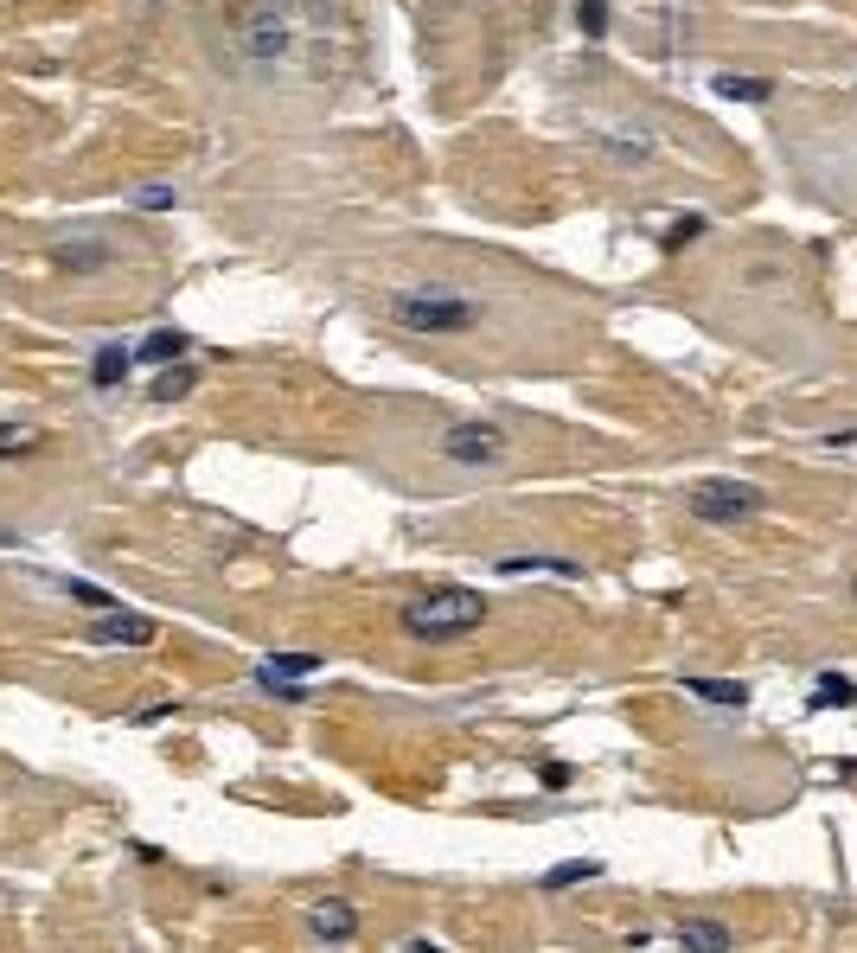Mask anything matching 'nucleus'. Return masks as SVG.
<instances>
[{
  "instance_id": "f257e3e1",
  "label": "nucleus",
  "mask_w": 857,
  "mask_h": 953,
  "mask_svg": "<svg viewBox=\"0 0 857 953\" xmlns=\"http://www.w3.org/2000/svg\"><path fill=\"white\" fill-rule=\"evenodd\" d=\"M384 321L397 334H423V339H448V334H474L486 321V301L474 288H455V282H410V288H390L384 294Z\"/></svg>"
},
{
  "instance_id": "f03ea898",
  "label": "nucleus",
  "mask_w": 857,
  "mask_h": 953,
  "mask_svg": "<svg viewBox=\"0 0 857 953\" xmlns=\"http://www.w3.org/2000/svg\"><path fill=\"white\" fill-rule=\"evenodd\" d=\"M480 620H486V602H480L474 589H461V582H442V589H428V595L397 608V627L410 640H423V647L468 640V634H480Z\"/></svg>"
},
{
  "instance_id": "7ed1b4c3",
  "label": "nucleus",
  "mask_w": 857,
  "mask_h": 953,
  "mask_svg": "<svg viewBox=\"0 0 857 953\" xmlns=\"http://www.w3.org/2000/svg\"><path fill=\"white\" fill-rule=\"evenodd\" d=\"M435 455L448 468H499V461H512V430L493 417H455L435 435Z\"/></svg>"
},
{
  "instance_id": "20e7f679",
  "label": "nucleus",
  "mask_w": 857,
  "mask_h": 953,
  "mask_svg": "<svg viewBox=\"0 0 857 953\" xmlns=\"http://www.w3.org/2000/svg\"><path fill=\"white\" fill-rule=\"evenodd\" d=\"M685 512H691L698 524H749V519L768 512V493L756 486V480L716 474V480H698V486L685 493Z\"/></svg>"
},
{
  "instance_id": "39448f33",
  "label": "nucleus",
  "mask_w": 857,
  "mask_h": 953,
  "mask_svg": "<svg viewBox=\"0 0 857 953\" xmlns=\"http://www.w3.org/2000/svg\"><path fill=\"white\" fill-rule=\"evenodd\" d=\"M238 46L256 58V64H276L294 51V0H256L238 26Z\"/></svg>"
},
{
  "instance_id": "423d86ee",
  "label": "nucleus",
  "mask_w": 857,
  "mask_h": 953,
  "mask_svg": "<svg viewBox=\"0 0 857 953\" xmlns=\"http://www.w3.org/2000/svg\"><path fill=\"white\" fill-rule=\"evenodd\" d=\"M51 256V269L58 276H102V269H116V238H102V231H71V238H58L46 250Z\"/></svg>"
},
{
  "instance_id": "0eeeda50",
  "label": "nucleus",
  "mask_w": 857,
  "mask_h": 953,
  "mask_svg": "<svg viewBox=\"0 0 857 953\" xmlns=\"http://www.w3.org/2000/svg\"><path fill=\"white\" fill-rule=\"evenodd\" d=\"M321 666H327L321 653H269V660L256 666V685H263L269 698H288V704H294V698H301V685H307Z\"/></svg>"
},
{
  "instance_id": "6e6552de",
  "label": "nucleus",
  "mask_w": 857,
  "mask_h": 953,
  "mask_svg": "<svg viewBox=\"0 0 857 953\" xmlns=\"http://www.w3.org/2000/svg\"><path fill=\"white\" fill-rule=\"evenodd\" d=\"M96 647H154L160 640V620L154 615H129V608H102V620H90Z\"/></svg>"
},
{
  "instance_id": "1a4fd4ad",
  "label": "nucleus",
  "mask_w": 857,
  "mask_h": 953,
  "mask_svg": "<svg viewBox=\"0 0 857 953\" xmlns=\"http://www.w3.org/2000/svg\"><path fill=\"white\" fill-rule=\"evenodd\" d=\"M307 934H314V941H352V934H359V908L339 903V896L314 903L307 908Z\"/></svg>"
},
{
  "instance_id": "9d476101",
  "label": "nucleus",
  "mask_w": 857,
  "mask_h": 953,
  "mask_svg": "<svg viewBox=\"0 0 857 953\" xmlns=\"http://www.w3.org/2000/svg\"><path fill=\"white\" fill-rule=\"evenodd\" d=\"M499 576H564V582H582V564L576 557H531V551H512L493 564Z\"/></svg>"
},
{
  "instance_id": "9b49d317",
  "label": "nucleus",
  "mask_w": 857,
  "mask_h": 953,
  "mask_svg": "<svg viewBox=\"0 0 857 953\" xmlns=\"http://www.w3.org/2000/svg\"><path fill=\"white\" fill-rule=\"evenodd\" d=\"M678 948L685 953H729L736 934L723 921H711V915H691V921H678Z\"/></svg>"
},
{
  "instance_id": "f8f14e48",
  "label": "nucleus",
  "mask_w": 857,
  "mask_h": 953,
  "mask_svg": "<svg viewBox=\"0 0 857 953\" xmlns=\"http://www.w3.org/2000/svg\"><path fill=\"white\" fill-rule=\"evenodd\" d=\"M685 698L716 704V711H743V704H749V685H743V678H685Z\"/></svg>"
},
{
  "instance_id": "ddd939ff",
  "label": "nucleus",
  "mask_w": 857,
  "mask_h": 953,
  "mask_svg": "<svg viewBox=\"0 0 857 953\" xmlns=\"http://www.w3.org/2000/svg\"><path fill=\"white\" fill-rule=\"evenodd\" d=\"M192 352V334H180V327H154V334L135 346V365H173V359H186Z\"/></svg>"
},
{
  "instance_id": "4468645a",
  "label": "nucleus",
  "mask_w": 857,
  "mask_h": 953,
  "mask_svg": "<svg viewBox=\"0 0 857 953\" xmlns=\"http://www.w3.org/2000/svg\"><path fill=\"white\" fill-rule=\"evenodd\" d=\"M46 448V430L39 423H20V417H0V461H26Z\"/></svg>"
},
{
  "instance_id": "2eb2a0df",
  "label": "nucleus",
  "mask_w": 857,
  "mask_h": 953,
  "mask_svg": "<svg viewBox=\"0 0 857 953\" xmlns=\"http://www.w3.org/2000/svg\"><path fill=\"white\" fill-rule=\"evenodd\" d=\"M192 384H198V372H192L186 359H173V365H160V372H154V384H147V403H180V397H192Z\"/></svg>"
},
{
  "instance_id": "dca6fc26",
  "label": "nucleus",
  "mask_w": 857,
  "mask_h": 953,
  "mask_svg": "<svg viewBox=\"0 0 857 953\" xmlns=\"http://www.w3.org/2000/svg\"><path fill=\"white\" fill-rule=\"evenodd\" d=\"M129 372H135V346H102V352L90 359V384H96V390H116Z\"/></svg>"
},
{
  "instance_id": "f3484780",
  "label": "nucleus",
  "mask_w": 857,
  "mask_h": 953,
  "mask_svg": "<svg viewBox=\"0 0 857 953\" xmlns=\"http://www.w3.org/2000/svg\"><path fill=\"white\" fill-rule=\"evenodd\" d=\"M711 96H723V102H774V84H768V77H736V71H716Z\"/></svg>"
},
{
  "instance_id": "a211bd4d",
  "label": "nucleus",
  "mask_w": 857,
  "mask_h": 953,
  "mask_svg": "<svg viewBox=\"0 0 857 953\" xmlns=\"http://www.w3.org/2000/svg\"><path fill=\"white\" fill-rule=\"evenodd\" d=\"M807 704H812V711H832V704L845 711V704H857V685L845 678V672H819V678H812V698H807Z\"/></svg>"
},
{
  "instance_id": "6ab92c4d",
  "label": "nucleus",
  "mask_w": 857,
  "mask_h": 953,
  "mask_svg": "<svg viewBox=\"0 0 857 953\" xmlns=\"http://www.w3.org/2000/svg\"><path fill=\"white\" fill-rule=\"evenodd\" d=\"M602 877V858H564V864H551L544 870V890L557 896V890H576V883H595Z\"/></svg>"
},
{
  "instance_id": "aec40b11",
  "label": "nucleus",
  "mask_w": 857,
  "mask_h": 953,
  "mask_svg": "<svg viewBox=\"0 0 857 953\" xmlns=\"http://www.w3.org/2000/svg\"><path fill=\"white\" fill-rule=\"evenodd\" d=\"M608 154H615L620 167H647V160H653V135H647V129H615V135H608Z\"/></svg>"
},
{
  "instance_id": "412c9836",
  "label": "nucleus",
  "mask_w": 857,
  "mask_h": 953,
  "mask_svg": "<svg viewBox=\"0 0 857 953\" xmlns=\"http://www.w3.org/2000/svg\"><path fill=\"white\" fill-rule=\"evenodd\" d=\"M704 225H711L704 212H685V218H672V225H666V238H660V250H666V256H678L685 243H698V238H704Z\"/></svg>"
},
{
  "instance_id": "4be33fe9",
  "label": "nucleus",
  "mask_w": 857,
  "mask_h": 953,
  "mask_svg": "<svg viewBox=\"0 0 857 953\" xmlns=\"http://www.w3.org/2000/svg\"><path fill=\"white\" fill-rule=\"evenodd\" d=\"M576 26H582V39H602L608 33V0H576Z\"/></svg>"
},
{
  "instance_id": "5701e85b",
  "label": "nucleus",
  "mask_w": 857,
  "mask_h": 953,
  "mask_svg": "<svg viewBox=\"0 0 857 953\" xmlns=\"http://www.w3.org/2000/svg\"><path fill=\"white\" fill-rule=\"evenodd\" d=\"M135 205H142V212H173L180 192H173V186H142V192H135Z\"/></svg>"
},
{
  "instance_id": "b1692460",
  "label": "nucleus",
  "mask_w": 857,
  "mask_h": 953,
  "mask_svg": "<svg viewBox=\"0 0 857 953\" xmlns=\"http://www.w3.org/2000/svg\"><path fill=\"white\" fill-rule=\"evenodd\" d=\"M64 595H71V602H84V608H116V602H109L96 582H64Z\"/></svg>"
},
{
  "instance_id": "393cba45",
  "label": "nucleus",
  "mask_w": 857,
  "mask_h": 953,
  "mask_svg": "<svg viewBox=\"0 0 857 953\" xmlns=\"http://www.w3.org/2000/svg\"><path fill=\"white\" fill-rule=\"evenodd\" d=\"M538 781H544L551 794H564V787H570V762H544V768H538Z\"/></svg>"
},
{
  "instance_id": "a878e982",
  "label": "nucleus",
  "mask_w": 857,
  "mask_h": 953,
  "mask_svg": "<svg viewBox=\"0 0 857 953\" xmlns=\"http://www.w3.org/2000/svg\"><path fill=\"white\" fill-rule=\"evenodd\" d=\"M167 716H180V704H147L135 723H142V729H154V723H167Z\"/></svg>"
}]
</instances>
